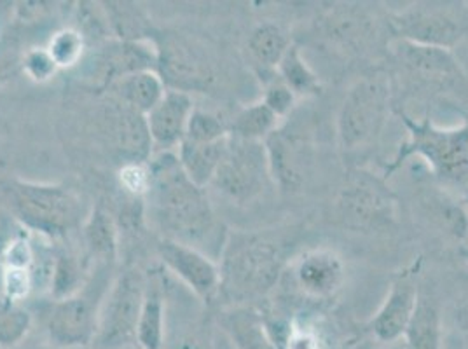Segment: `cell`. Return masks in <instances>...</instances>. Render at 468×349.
<instances>
[{"label":"cell","instance_id":"23","mask_svg":"<svg viewBox=\"0 0 468 349\" xmlns=\"http://www.w3.org/2000/svg\"><path fill=\"white\" fill-rule=\"evenodd\" d=\"M264 145L274 185H278L283 191L297 189L303 182V170L299 163L297 147L291 140V136L278 128L273 135L264 140Z\"/></svg>","mask_w":468,"mask_h":349},{"label":"cell","instance_id":"6","mask_svg":"<svg viewBox=\"0 0 468 349\" xmlns=\"http://www.w3.org/2000/svg\"><path fill=\"white\" fill-rule=\"evenodd\" d=\"M111 268L98 264L97 272L78 293L53 302L46 320V332L53 346L79 349L93 344L100 306L111 287L107 280Z\"/></svg>","mask_w":468,"mask_h":349},{"label":"cell","instance_id":"7","mask_svg":"<svg viewBox=\"0 0 468 349\" xmlns=\"http://www.w3.org/2000/svg\"><path fill=\"white\" fill-rule=\"evenodd\" d=\"M147 280L137 268L119 272L103 297L98 312L93 349H124L137 343L140 312Z\"/></svg>","mask_w":468,"mask_h":349},{"label":"cell","instance_id":"25","mask_svg":"<svg viewBox=\"0 0 468 349\" xmlns=\"http://www.w3.org/2000/svg\"><path fill=\"white\" fill-rule=\"evenodd\" d=\"M228 138L214 143H191L182 142L178 147V163L186 174L195 182L197 187L205 189L212 185L218 164L226 151Z\"/></svg>","mask_w":468,"mask_h":349},{"label":"cell","instance_id":"10","mask_svg":"<svg viewBox=\"0 0 468 349\" xmlns=\"http://www.w3.org/2000/svg\"><path fill=\"white\" fill-rule=\"evenodd\" d=\"M391 32L395 39L408 40L420 46L452 49L467 34V21L456 9L412 5L393 13L390 16Z\"/></svg>","mask_w":468,"mask_h":349},{"label":"cell","instance_id":"14","mask_svg":"<svg viewBox=\"0 0 468 349\" xmlns=\"http://www.w3.org/2000/svg\"><path fill=\"white\" fill-rule=\"evenodd\" d=\"M157 55L153 40H109L95 57V72L103 88H111L119 79L156 70Z\"/></svg>","mask_w":468,"mask_h":349},{"label":"cell","instance_id":"18","mask_svg":"<svg viewBox=\"0 0 468 349\" xmlns=\"http://www.w3.org/2000/svg\"><path fill=\"white\" fill-rule=\"evenodd\" d=\"M390 49L397 63L416 78L429 79L431 82L462 78L460 65L449 49L420 46L400 39L393 40Z\"/></svg>","mask_w":468,"mask_h":349},{"label":"cell","instance_id":"36","mask_svg":"<svg viewBox=\"0 0 468 349\" xmlns=\"http://www.w3.org/2000/svg\"><path fill=\"white\" fill-rule=\"evenodd\" d=\"M32 289V271L28 270H4V299L18 304Z\"/></svg>","mask_w":468,"mask_h":349},{"label":"cell","instance_id":"9","mask_svg":"<svg viewBox=\"0 0 468 349\" xmlns=\"http://www.w3.org/2000/svg\"><path fill=\"white\" fill-rule=\"evenodd\" d=\"M273 184L264 142L228 136L212 185L234 203H250Z\"/></svg>","mask_w":468,"mask_h":349},{"label":"cell","instance_id":"38","mask_svg":"<svg viewBox=\"0 0 468 349\" xmlns=\"http://www.w3.org/2000/svg\"><path fill=\"white\" fill-rule=\"evenodd\" d=\"M205 337L199 332H184L180 335H176L174 341H170L168 349H208L205 344Z\"/></svg>","mask_w":468,"mask_h":349},{"label":"cell","instance_id":"39","mask_svg":"<svg viewBox=\"0 0 468 349\" xmlns=\"http://www.w3.org/2000/svg\"><path fill=\"white\" fill-rule=\"evenodd\" d=\"M454 322H456V327L462 330V333H465L468 337V291L456 302Z\"/></svg>","mask_w":468,"mask_h":349},{"label":"cell","instance_id":"19","mask_svg":"<svg viewBox=\"0 0 468 349\" xmlns=\"http://www.w3.org/2000/svg\"><path fill=\"white\" fill-rule=\"evenodd\" d=\"M217 320L234 349H278L266 327L264 314L254 306L224 308Z\"/></svg>","mask_w":468,"mask_h":349},{"label":"cell","instance_id":"42","mask_svg":"<svg viewBox=\"0 0 468 349\" xmlns=\"http://www.w3.org/2000/svg\"><path fill=\"white\" fill-rule=\"evenodd\" d=\"M463 255H465V259L468 260V250H463Z\"/></svg>","mask_w":468,"mask_h":349},{"label":"cell","instance_id":"29","mask_svg":"<svg viewBox=\"0 0 468 349\" xmlns=\"http://www.w3.org/2000/svg\"><path fill=\"white\" fill-rule=\"evenodd\" d=\"M32 329V316L20 304L0 299V349H15L23 344Z\"/></svg>","mask_w":468,"mask_h":349},{"label":"cell","instance_id":"41","mask_svg":"<svg viewBox=\"0 0 468 349\" xmlns=\"http://www.w3.org/2000/svg\"><path fill=\"white\" fill-rule=\"evenodd\" d=\"M15 349H40V348H34V346H23V344H20V346H18V348H15Z\"/></svg>","mask_w":468,"mask_h":349},{"label":"cell","instance_id":"12","mask_svg":"<svg viewBox=\"0 0 468 349\" xmlns=\"http://www.w3.org/2000/svg\"><path fill=\"white\" fill-rule=\"evenodd\" d=\"M156 252L163 266L193 291L201 302L212 306L215 301H218L220 271L212 257L170 239H159Z\"/></svg>","mask_w":468,"mask_h":349},{"label":"cell","instance_id":"11","mask_svg":"<svg viewBox=\"0 0 468 349\" xmlns=\"http://www.w3.org/2000/svg\"><path fill=\"white\" fill-rule=\"evenodd\" d=\"M335 217L353 231H379L395 222V199L383 182L358 176L337 196Z\"/></svg>","mask_w":468,"mask_h":349},{"label":"cell","instance_id":"26","mask_svg":"<svg viewBox=\"0 0 468 349\" xmlns=\"http://www.w3.org/2000/svg\"><path fill=\"white\" fill-rule=\"evenodd\" d=\"M82 241L98 264L112 266L117 259V227L111 214L98 205L82 224Z\"/></svg>","mask_w":468,"mask_h":349},{"label":"cell","instance_id":"13","mask_svg":"<svg viewBox=\"0 0 468 349\" xmlns=\"http://www.w3.org/2000/svg\"><path fill=\"white\" fill-rule=\"evenodd\" d=\"M420 264L418 260L391 278L388 293L372 316L369 330L383 344H393L404 339L420 293Z\"/></svg>","mask_w":468,"mask_h":349},{"label":"cell","instance_id":"3","mask_svg":"<svg viewBox=\"0 0 468 349\" xmlns=\"http://www.w3.org/2000/svg\"><path fill=\"white\" fill-rule=\"evenodd\" d=\"M399 116L408 130V138L387 164L383 180L390 178L416 155L429 164L441 184L468 195V121L444 128L430 117L414 119L406 112H399Z\"/></svg>","mask_w":468,"mask_h":349},{"label":"cell","instance_id":"31","mask_svg":"<svg viewBox=\"0 0 468 349\" xmlns=\"http://www.w3.org/2000/svg\"><path fill=\"white\" fill-rule=\"evenodd\" d=\"M82 272L84 270L79 264L78 257L67 252L57 255L51 272V293L55 301L67 299L84 287Z\"/></svg>","mask_w":468,"mask_h":349},{"label":"cell","instance_id":"27","mask_svg":"<svg viewBox=\"0 0 468 349\" xmlns=\"http://www.w3.org/2000/svg\"><path fill=\"white\" fill-rule=\"evenodd\" d=\"M276 72L278 78L292 90L293 95L297 98L316 97L322 91L320 79L303 57L301 48L297 44H292L289 48Z\"/></svg>","mask_w":468,"mask_h":349},{"label":"cell","instance_id":"15","mask_svg":"<svg viewBox=\"0 0 468 349\" xmlns=\"http://www.w3.org/2000/svg\"><path fill=\"white\" fill-rule=\"evenodd\" d=\"M346 278L341 257L329 249H313L293 264V280L306 297L324 301L341 291Z\"/></svg>","mask_w":468,"mask_h":349},{"label":"cell","instance_id":"33","mask_svg":"<svg viewBox=\"0 0 468 349\" xmlns=\"http://www.w3.org/2000/svg\"><path fill=\"white\" fill-rule=\"evenodd\" d=\"M264 84H266V90H264V97H262L261 101L280 121L285 119L295 109L297 97L293 95L292 90L282 79L278 78V72L271 76V78L266 79Z\"/></svg>","mask_w":468,"mask_h":349},{"label":"cell","instance_id":"24","mask_svg":"<svg viewBox=\"0 0 468 349\" xmlns=\"http://www.w3.org/2000/svg\"><path fill=\"white\" fill-rule=\"evenodd\" d=\"M140 349L166 348V299L157 281H147L137 327Z\"/></svg>","mask_w":468,"mask_h":349},{"label":"cell","instance_id":"32","mask_svg":"<svg viewBox=\"0 0 468 349\" xmlns=\"http://www.w3.org/2000/svg\"><path fill=\"white\" fill-rule=\"evenodd\" d=\"M229 136V121L218 114L195 109L189 117L184 142L191 143H214Z\"/></svg>","mask_w":468,"mask_h":349},{"label":"cell","instance_id":"17","mask_svg":"<svg viewBox=\"0 0 468 349\" xmlns=\"http://www.w3.org/2000/svg\"><path fill=\"white\" fill-rule=\"evenodd\" d=\"M193 111L195 103L191 95L166 90L165 97L145 116L153 147H156L159 153H172L180 147Z\"/></svg>","mask_w":468,"mask_h":349},{"label":"cell","instance_id":"40","mask_svg":"<svg viewBox=\"0 0 468 349\" xmlns=\"http://www.w3.org/2000/svg\"><path fill=\"white\" fill-rule=\"evenodd\" d=\"M383 349H410L406 346L404 341H399V343H393V344H387Z\"/></svg>","mask_w":468,"mask_h":349},{"label":"cell","instance_id":"34","mask_svg":"<svg viewBox=\"0 0 468 349\" xmlns=\"http://www.w3.org/2000/svg\"><path fill=\"white\" fill-rule=\"evenodd\" d=\"M122 189L133 197H145L151 187V170L144 163H126L119 170Z\"/></svg>","mask_w":468,"mask_h":349},{"label":"cell","instance_id":"2","mask_svg":"<svg viewBox=\"0 0 468 349\" xmlns=\"http://www.w3.org/2000/svg\"><path fill=\"white\" fill-rule=\"evenodd\" d=\"M220 295L229 306H252L278 285L285 271L283 247L270 234L228 233L218 255Z\"/></svg>","mask_w":468,"mask_h":349},{"label":"cell","instance_id":"20","mask_svg":"<svg viewBox=\"0 0 468 349\" xmlns=\"http://www.w3.org/2000/svg\"><path fill=\"white\" fill-rule=\"evenodd\" d=\"M107 90L119 103L142 116H147L166 93V86L156 70H144L119 79Z\"/></svg>","mask_w":468,"mask_h":349},{"label":"cell","instance_id":"16","mask_svg":"<svg viewBox=\"0 0 468 349\" xmlns=\"http://www.w3.org/2000/svg\"><path fill=\"white\" fill-rule=\"evenodd\" d=\"M114 107L103 114V128L112 149L126 163H145L151 154V136L147 130L145 116L124 107L114 100Z\"/></svg>","mask_w":468,"mask_h":349},{"label":"cell","instance_id":"28","mask_svg":"<svg viewBox=\"0 0 468 349\" xmlns=\"http://www.w3.org/2000/svg\"><path fill=\"white\" fill-rule=\"evenodd\" d=\"M278 122L280 119L274 116L262 101H257L243 107L238 114H234L233 119L229 121V136L252 142H264L278 130Z\"/></svg>","mask_w":468,"mask_h":349},{"label":"cell","instance_id":"5","mask_svg":"<svg viewBox=\"0 0 468 349\" xmlns=\"http://www.w3.org/2000/svg\"><path fill=\"white\" fill-rule=\"evenodd\" d=\"M390 82L383 76L356 80L337 112V140L345 153H358L379 138L390 111Z\"/></svg>","mask_w":468,"mask_h":349},{"label":"cell","instance_id":"30","mask_svg":"<svg viewBox=\"0 0 468 349\" xmlns=\"http://www.w3.org/2000/svg\"><path fill=\"white\" fill-rule=\"evenodd\" d=\"M46 51L59 69H72L80 63L86 51V37L78 28H61L51 36Z\"/></svg>","mask_w":468,"mask_h":349},{"label":"cell","instance_id":"8","mask_svg":"<svg viewBox=\"0 0 468 349\" xmlns=\"http://www.w3.org/2000/svg\"><path fill=\"white\" fill-rule=\"evenodd\" d=\"M156 48V72L166 90L182 93H207L217 80L215 63L208 51L182 34L154 30L149 37Z\"/></svg>","mask_w":468,"mask_h":349},{"label":"cell","instance_id":"22","mask_svg":"<svg viewBox=\"0 0 468 349\" xmlns=\"http://www.w3.org/2000/svg\"><path fill=\"white\" fill-rule=\"evenodd\" d=\"M292 46L289 32L273 21H264L257 25L247 40L249 57L262 76L276 74L280 61Z\"/></svg>","mask_w":468,"mask_h":349},{"label":"cell","instance_id":"37","mask_svg":"<svg viewBox=\"0 0 468 349\" xmlns=\"http://www.w3.org/2000/svg\"><path fill=\"white\" fill-rule=\"evenodd\" d=\"M4 262H5V268L32 271L30 268L34 264V250L30 243L23 238L11 241L4 253Z\"/></svg>","mask_w":468,"mask_h":349},{"label":"cell","instance_id":"35","mask_svg":"<svg viewBox=\"0 0 468 349\" xmlns=\"http://www.w3.org/2000/svg\"><path fill=\"white\" fill-rule=\"evenodd\" d=\"M23 70L28 78L36 82H46L58 72V67L55 65L46 48L30 49L23 57Z\"/></svg>","mask_w":468,"mask_h":349},{"label":"cell","instance_id":"21","mask_svg":"<svg viewBox=\"0 0 468 349\" xmlns=\"http://www.w3.org/2000/svg\"><path fill=\"white\" fill-rule=\"evenodd\" d=\"M402 341L410 349H441L442 344V316L439 302L421 287Z\"/></svg>","mask_w":468,"mask_h":349},{"label":"cell","instance_id":"1","mask_svg":"<svg viewBox=\"0 0 468 349\" xmlns=\"http://www.w3.org/2000/svg\"><path fill=\"white\" fill-rule=\"evenodd\" d=\"M151 187L145 196L153 224L161 239H170L207 253L222 252L228 233L217 220L205 189L186 174L174 153H159L149 163ZM208 255V253H207ZM210 257V255H208Z\"/></svg>","mask_w":468,"mask_h":349},{"label":"cell","instance_id":"4","mask_svg":"<svg viewBox=\"0 0 468 349\" xmlns=\"http://www.w3.org/2000/svg\"><path fill=\"white\" fill-rule=\"evenodd\" d=\"M4 193L21 226L40 236L63 238L86 222L84 201L70 187L11 180Z\"/></svg>","mask_w":468,"mask_h":349}]
</instances>
